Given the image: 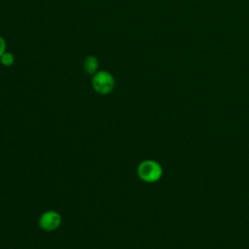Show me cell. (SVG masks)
<instances>
[{
    "mask_svg": "<svg viewBox=\"0 0 249 249\" xmlns=\"http://www.w3.org/2000/svg\"><path fill=\"white\" fill-rule=\"evenodd\" d=\"M6 52V42L3 37L0 36V56Z\"/></svg>",
    "mask_w": 249,
    "mask_h": 249,
    "instance_id": "cell-6",
    "label": "cell"
},
{
    "mask_svg": "<svg viewBox=\"0 0 249 249\" xmlns=\"http://www.w3.org/2000/svg\"><path fill=\"white\" fill-rule=\"evenodd\" d=\"M162 170L160 165L154 160H145L140 163L138 167V174L140 178L146 182H155L161 176Z\"/></svg>",
    "mask_w": 249,
    "mask_h": 249,
    "instance_id": "cell-2",
    "label": "cell"
},
{
    "mask_svg": "<svg viewBox=\"0 0 249 249\" xmlns=\"http://www.w3.org/2000/svg\"><path fill=\"white\" fill-rule=\"evenodd\" d=\"M60 224V216L54 211H48L40 218V226L45 231H53Z\"/></svg>",
    "mask_w": 249,
    "mask_h": 249,
    "instance_id": "cell-3",
    "label": "cell"
},
{
    "mask_svg": "<svg viewBox=\"0 0 249 249\" xmlns=\"http://www.w3.org/2000/svg\"><path fill=\"white\" fill-rule=\"evenodd\" d=\"M83 67L88 74H95L98 68V59L93 55H88L83 61Z\"/></svg>",
    "mask_w": 249,
    "mask_h": 249,
    "instance_id": "cell-4",
    "label": "cell"
},
{
    "mask_svg": "<svg viewBox=\"0 0 249 249\" xmlns=\"http://www.w3.org/2000/svg\"><path fill=\"white\" fill-rule=\"evenodd\" d=\"M115 86L114 77L107 71H98L92 78V87L100 94L109 93Z\"/></svg>",
    "mask_w": 249,
    "mask_h": 249,
    "instance_id": "cell-1",
    "label": "cell"
},
{
    "mask_svg": "<svg viewBox=\"0 0 249 249\" xmlns=\"http://www.w3.org/2000/svg\"><path fill=\"white\" fill-rule=\"evenodd\" d=\"M0 61L4 66H11L15 62V56L11 53L5 52L1 56H0Z\"/></svg>",
    "mask_w": 249,
    "mask_h": 249,
    "instance_id": "cell-5",
    "label": "cell"
}]
</instances>
